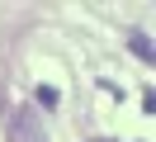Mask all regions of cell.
Instances as JSON below:
<instances>
[{
	"instance_id": "277c9868",
	"label": "cell",
	"mask_w": 156,
	"mask_h": 142,
	"mask_svg": "<svg viewBox=\"0 0 156 142\" xmlns=\"http://www.w3.org/2000/svg\"><path fill=\"white\" fill-rule=\"evenodd\" d=\"M99 142H109V137H99Z\"/></svg>"
},
{
	"instance_id": "6da1fadb",
	"label": "cell",
	"mask_w": 156,
	"mask_h": 142,
	"mask_svg": "<svg viewBox=\"0 0 156 142\" xmlns=\"http://www.w3.org/2000/svg\"><path fill=\"white\" fill-rule=\"evenodd\" d=\"M14 137L19 142H48V128H43V118L24 104V109H14Z\"/></svg>"
},
{
	"instance_id": "3957f363",
	"label": "cell",
	"mask_w": 156,
	"mask_h": 142,
	"mask_svg": "<svg viewBox=\"0 0 156 142\" xmlns=\"http://www.w3.org/2000/svg\"><path fill=\"white\" fill-rule=\"evenodd\" d=\"M38 104L43 109H57V90H52V85H38Z\"/></svg>"
},
{
	"instance_id": "7a4b0ae2",
	"label": "cell",
	"mask_w": 156,
	"mask_h": 142,
	"mask_svg": "<svg viewBox=\"0 0 156 142\" xmlns=\"http://www.w3.org/2000/svg\"><path fill=\"white\" fill-rule=\"evenodd\" d=\"M133 52L142 57V62H151V38H147V33H133Z\"/></svg>"
}]
</instances>
